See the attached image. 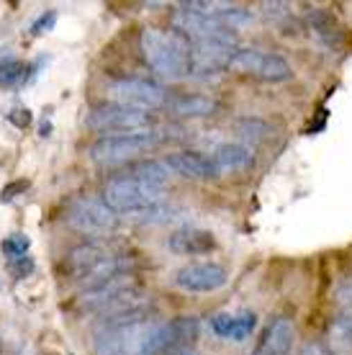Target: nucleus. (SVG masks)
I'll use <instances>...</instances> for the list:
<instances>
[{
	"mask_svg": "<svg viewBox=\"0 0 352 355\" xmlns=\"http://www.w3.org/2000/svg\"><path fill=\"white\" fill-rule=\"evenodd\" d=\"M96 355H162L175 353L173 320H137L93 332Z\"/></svg>",
	"mask_w": 352,
	"mask_h": 355,
	"instance_id": "nucleus-1",
	"label": "nucleus"
},
{
	"mask_svg": "<svg viewBox=\"0 0 352 355\" xmlns=\"http://www.w3.org/2000/svg\"><path fill=\"white\" fill-rule=\"evenodd\" d=\"M139 49L147 64L162 78L180 80L191 75V42L175 28H144L139 36Z\"/></svg>",
	"mask_w": 352,
	"mask_h": 355,
	"instance_id": "nucleus-2",
	"label": "nucleus"
},
{
	"mask_svg": "<svg viewBox=\"0 0 352 355\" xmlns=\"http://www.w3.org/2000/svg\"><path fill=\"white\" fill-rule=\"evenodd\" d=\"M100 198L116 214H137L139 216L141 211L162 204V188L150 186L139 178H134L132 173H121V175H114L103 186Z\"/></svg>",
	"mask_w": 352,
	"mask_h": 355,
	"instance_id": "nucleus-3",
	"label": "nucleus"
},
{
	"mask_svg": "<svg viewBox=\"0 0 352 355\" xmlns=\"http://www.w3.org/2000/svg\"><path fill=\"white\" fill-rule=\"evenodd\" d=\"M159 137L155 129L150 132H139V134H106L100 137L98 142L90 144V160L96 165H123V162H132L137 157H141L144 152H150L155 144H159Z\"/></svg>",
	"mask_w": 352,
	"mask_h": 355,
	"instance_id": "nucleus-4",
	"label": "nucleus"
},
{
	"mask_svg": "<svg viewBox=\"0 0 352 355\" xmlns=\"http://www.w3.org/2000/svg\"><path fill=\"white\" fill-rule=\"evenodd\" d=\"M64 222L80 234H93V237H103L118 227V214L108 209L103 198H93V196H78L67 204L64 211Z\"/></svg>",
	"mask_w": 352,
	"mask_h": 355,
	"instance_id": "nucleus-5",
	"label": "nucleus"
},
{
	"mask_svg": "<svg viewBox=\"0 0 352 355\" xmlns=\"http://www.w3.org/2000/svg\"><path fill=\"white\" fill-rule=\"evenodd\" d=\"M106 96L116 106L141 111V114L157 111L168 103L165 88L152 80H144V78H118L106 88Z\"/></svg>",
	"mask_w": 352,
	"mask_h": 355,
	"instance_id": "nucleus-6",
	"label": "nucleus"
},
{
	"mask_svg": "<svg viewBox=\"0 0 352 355\" xmlns=\"http://www.w3.org/2000/svg\"><path fill=\"white\" fill-rule=\"evenodd\" d=\"M88 129L93 132H116V137L121 134H139L152 129V116L141 114V111H132V108L116 106V103H106V106L93 108L85 119Z\"/></svg>",
	"mask_w": 352,
	"mask_h": 355,
	"instance_id": "nucleus-7",
	"label": "nucleus"
},
{
	"mask_svg": "<svg viewBox=\"0 0 352 355\" xmlns=\"http://www.w3.org/2000/svg\"><path fill=\"white\" fill-rule=\"evenodd\" d=\"M173 28L188 39V42H219V44L237 46V31L219 24L216 18L201 16L193 10L177 8L173 13Z\"/></svg>",
	"mask_w": 352,
	"mask_h": 355,
	"instance_id": "nucleus-8",
	"label": "nucleus"
},
{
	"mask_svg": "<svg viewBox=\"0 0 352 355\" xmlns=\"http://www.w3.org/2000/svg\"><path fill=\"white\" fill-rule=\"evenodd\" d=\"M227 281H229V273L219 263H188L175 273L177 288L193 293L219 291L221 286H227Z\"/></svg>",
	"mask_w": 352,
	"mask_h": 355,
	"instance_id": "nucleus-9",
	"label": "nucleus"
},
{
	"mask_svg": "<svg viewBox=\"0 0 352 355\" xmlns=\"http://www.w3.org/2000/svg\"><path fill=\"white\" fill-rule=\"evenodd\" d=\"M234 49L237 46L219 44V42H191V75L195 78H206L213 72H224L231 67L234 60Z\"/></svg>",
	"mask_w": 352,
	"mask_h": 355,
	"instance_id": "nucleus-10",
	"label": "nucleus"
},
{
	"mask_svg": "<svg viewBox=\"0 0 352 355\" xmlns=\"http://www.w3.org/2000/svg\"><path fill=\"white\" fill-rule=\"evenodd\" d=\"M137 288V281H134L132 273L126 275H118L114 281H108L103 286H96V288H88V291H82V296L78 299V309H85V311H100L106 309L108 304H114L118 296L123 293H129Z\"/></svg>",
	"mask_w": 352,
	"mask_h": 355,
	"instance_id": "nucleus-11",
	"label": "nucleus"
},
{
	"mask_svg": "<svg viewBox=\"0 0 352 355\" xmlns=\"http://www.w3.org/2000/svg\"><path fill=\"white\" fill-rule=\"evenodd\" d=\"M165 165L170 168V173H175L180 178H188V180H211L216 178V168L209 155H201V152L193 150H183V152H173L168 155Z\"/></svg>",
	"mask_w": 352,
	"mask_h": 355,
	"instance_id": "nucleus-12",
	"label": "nucleus"
},
{
	"mask_svg": "<svg viewBox=\"0 0 352 355\" xmlns=\"http://www.w3.org/2000/svg\"><path fill=\"white\" fill-rule=\"evenodd\" d=\"M293 335H296L293 320L285 317V314H281V317H275V320L267 324L263 340L257 343L252 355H288L293 347Z\"/></svg>",
	"mask_w": 352,
	"mask_h": 355,
	"instance_id": "nucleus-13",
	"label": "nucleus"
},
{
	"mask_svg": "<svg viewBox=\"0 0 352 355\" xmlns=\"http://www.w3.org/2000/svg\"><path fill=\"white\" fill-rule=\"evenodd\" d=\"M114 255V250L111 248H103V245H98V242H88V245H78V248L70 250V255L64 260V268H67V273H70L72 281H80L85 273H90L98 263H103L106 258Z\"/></svg>",
	"mask_w": 352,
	"mask_h": 355,
	"instance_id": "nucleus-14",
	"label": "nucleus"
},
{
	"mask_svg": "<svg viewBox=\"0 0 352 355\" xmlns=\"http://www.w3.org/2000/svg\"><path fill=\"white\" fill-rule=\"evenodd\" d=\"M170 252L175 255H206L216 248V237L206 230H195V227H185L170 234L168 240Z\"/></svg>",
	"mask_w": 352,
	"mask_h": 355,
	"instance_id": "nucleus-15",
	"label": "nucleus"
},
{
	"mask_svg": "<svg viewBox=\"0 0 352 355\" xmlns=\"http://www.w3.org/2000/svg\"><path fill=\"white\" fill-rule=\"evenodd\" d=\"M213 162L216 173H237V170H247L252 162H255V155H252V147L239 142H224L219 144L216 150L209 155Z\"/></svg>",
	"mask_w": 352,
	"mask_h": 355,
	"instance_id": "nucleus-16",
	"label": "nucleus"
},
{
	"mask_svg": "<svg viewBox=\"0 0 352 355\" xmlns=\"http://www.w3.org/2000/svg\"><path fill=\"white\" fill-rule=\"evenodd\" d=\"M168 106L180 119H203V116H213L219 111V101L211 96L191 93V96H175L173 101H168Z\"/></svg>",
	"mask_w": 352,
	"mask_h": 355,
	"instance_id": "nucleus-17",
	"label": "nucleus"
},
{
	"mask_svg": "<svg viewBox=\"0 0 352 355\" xmlns=\"http://www.w3.org/2000/svg\"><path fill=\"white\" fill-rule=\"evenodd\" d=\"M308 28L324 49H340V44H342V34L337 28V21L326 10H311L308 13Z\"/></svg>",
	"mask_w": 352,
	"mask_h": 355,
	"instance_id": "nucleus-18",
	"label": "nucleus"
},
{
	"mask_svg": "<svg viewBox=\"0 0 352 355\" xmlns=\"http://www.w3.org/2000/svg\"><path fill=\"white\" fill-rule=\"evenodd\" d=\"M326 355H352V320L340 311L326 329Z\"/></svg>",
	"mask_w": 352,
	"mask_h": 355,
	"instance_id": "nucleus-19",
	"label": "nucleus"
},
{
	"mask_svg": "<svg viewBox=\"0 0 352 355\" xmlns=\"http://www.w3.org/2000/svg\"><path fill=\"white\" fill-rule=\"evenodd\" d=\"M28 67L13 52H0V88H18L26 80Z\"/></svg>",
	"mask_w": 352,
	"mask_h": 355,
	"instance_id": "nucleus-20",
	"label": "nucleus"
},
{
	"mask_svg": "<svg viewBox=\"0 0 352 355\" xmlns=\"http://www.w3.org/2000/svg\"><path fill=\"white\" fill-rule=\"evenodd\" d=\"M134 178H139L144 183L157 188H165L170 180V168L165 165V160H147V162H137L132 170H129Z\"/></svg>",
	"mask_w": 352,
	"mask_h": 355,
	"instance_id": "nucleus-21",
	"label": "nucleus"
},
{
	"mask_svg": "<svg viewBox=\"0 0 352 355\" xmlns=\"http://www.w3.org/2000/svg\"><path fill=\"white\" fill-rule=\"evenodd\" d=\"M267 124H265L263 119H239L237 121V134L245 139L247 147H255L257 142H263L265 137H267Z\"/></svg>",
	"mask_w": 352,
	"mask_h": 355,
	"instance_id": "nucleus-22",
	"label": "nucleus"
},
{
	"mask_svg": "<svg viewBox=\"0 0 352 355\" xmlns=\"http://www.w3.org/2000/svg\"><path fill=\"white\" fill-rule=\"evenodd\" d=\"M28 248H31V240H28L26 234H21V232H13V234H8L6 240L0 242V250H3V255L8 258V263L18 258H26Z\"/></svg>",
	"mask_w": 352,
	"mask_h": 355,
	"instance_id": "nucleus-23",
	"label": "nucleus"
},
{
	"mask_svg": "<svg viewBox=\"0 0 352 355\" xmlns=\"http://www.w3.org/2000/svg\"><path fill=\"white\" fill-rule=\"evenodd\" d=\"M257 324V317L252 314V311H242V314H237L234 317V329H231V338L234 343H242V340L249 338V332L255 329Z\"/></svg>",
	"mask_w": 352,
	"mask_h": 355,
	"instance_id": "nucleus-24",
	"label": "nucleus"
},
{
	"mask_svg": "<svg viewBox=\"0 0 352 355\" xmlns=\"http://www.w3.org/2000/svg\"><path fill=\"white\" fill-rule=\"evenodd\" d=\"M337 311L352 320V278H347V281L337 288Z\"/></svg>",
	"mask_w": 352,
	"mask_h": 355,
	"instance_id": "nucleus-25",
	"label": "nucleus"
},
{
	"mask_svg": "<svg viewBox=\"0 0 352 355\" xmlns=\"http://www.w3.org/2000/svg\"><path fill=\"white\" fill-rule=\"evenodd\" d=\"M54 26H57V13H54V10H46V13H42V16L31 24V36H44V34H49Z\"/></svg>",
	"mask_w": 352,
	"mask_h": 355,
	"instance_id": "nucleus-26",
	"label": "nucleus"
},
{
	"mask_svg": "<svg viewBox=\"0 0 352 355\" xmlns=\"http://www.w3.org/2000/svg\"><path fill=\"white\" fill-rule=\"evenodd\" d=\"M211 327H213V332H216L219 338L229 340L231 329H234V317H231V314H216V317L211 320Z\"/></svg>",
	"mask_w": 352,
	"mask_h": 355,
	"instance_id": "nucleus-27",
	"label": "nucleus"
},
{
	"mask_svg": "<svg viewBox=\"0 0 352 355\" xmlns=\"http://www.w3.org/2000/svg\"><path fill=\"white\" fill-rule=\"evenodd\" d=\"M260 10H263L267 18L278 21V18H283V16H288V13H291V6H288V3H263V6H260Z\"/></svg>",
	"mask_w": 352,
	"mask_h": 355,
	"instance_id": "nucleus-28",
	"label": "nucleus"
},
{
	"mask_svg": "<svg viewBox=\"0 0 352 355\" xmlns=\"http://www.w3.org/2000/svg\"><path fill=\"white\" fill-rule=\"evenodd\" d=\"M8 270L13 275H16V278H21V275H28L31 273V270H34V260L28 258H18V260H10L8 263Z\"/></svg>",
	"mask_w": 352,
	"mask_h": 355,
	"instance_id": "nucleus-29",
	"label": "nucleus"
},
{
	"mask_svg": "<svg viewBox=\"0 0 352 355\" xmlns=\"http://www.w3.org/2000/svg\"><path fill=\"white\" fill-rule=\"evenodd\" d=\"M8 121L18 129H26V126H31V111L28 108H13L8 114Z\"/></svg>",
	"mask_w": 352,
	"mask_h": 355,
	"instance_id": "nucleus-30",
	"label": "nucleus"
},
{
	"mask_svg": "<svg viewBox=\"0 0 352 355\" xmlns=\"http://www.w3.org/2000/svg\"><path fill=\"white\" fill-rule=\"evenodd\" d=\"M26 188H28L26 180H16V183H8V186L3 188V193H0V201H3V204H10V201H13V198L18 196V191H26Z\"/></svg>",
	"mask_w": 352,
	"mask_h": 355,
	"instance_id": "nucleus-31",
	"label": "nucleus"
},
{
	"mask_svg": "<svg viewBox=\"0 0 352 355\" xmlns=\"http://www.w3.org/2000/svg\"><path fill=\"white\" fill-rule=\"evenodd\" d=\"M299 355H326V350H324V345H322V343L311 340V343H306V345L301 347Z\"/></svg>",
	"mask_w": 352,
	"mask_h": 355,
	"instance_id": "nucleus-32",
	"label": "nucleus"
},
{
	"mask_svg": "<svg viewBox=\"0 0 352 355\" xmlns=\"http://www.w3.org/2000/svg\"><path fill=\"white\" fill-rule=\"evenodd\" d=\"M170 355H198L193 350V347H183V350H175V353H170Z\"/></svg>",
	"mask_w": 352,
	"mask_h": 355,
	"instance_id": "nucleus-33",
	"label": "nucleus"
}]
</instances>
